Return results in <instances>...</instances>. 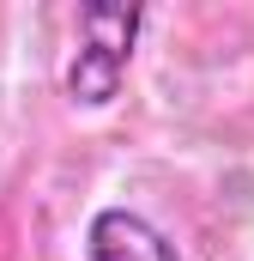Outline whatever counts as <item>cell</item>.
<instances>
[{"label": "cell", "mask_w": 254, "mask_h": 261, "mask_svg": "<svg viewBox=\"0 0 254 261\" xmlns=\"http://www.w3.org/2000/svg\"><path fill=\"white\" fill-rule=\"evenodd\" d=\"M139 31H145V6H109V0L79 6V49L67 61V97L85 110L115 103Z\"/></svg>", "instance_id": "obj_1"}, {"label": "cell", "mask_w": 254, "mask_h": 261, "mask_svg": "<svg viewBox=\"0 0 254 261\" xmlns=\"http://www.w3.org/2000/svg\"><path fill=\"white\" fill-rule=\"evenodd\" d=\"M85 261H182L176 243L133 206H103L85 225Z\"/></svg>", "instance_id": "obj_2"}]
</instances>
